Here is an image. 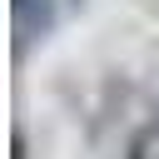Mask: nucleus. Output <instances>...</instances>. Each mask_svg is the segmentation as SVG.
I'll use <instances>...</instances> for the list:
<instances>
[{
    "instance_id": "obj_1",
    "label": "nucleus",
    "mask_w": 159,
    "mask_h": 159,
    "mask_svg": "<svg viewBox=\"0 0 159 159\" xmlns=\"http://www.w3.org/2000/svg\"><path fill=\"white\" fill-rule=\"evenodd\" d=\"M84 0H10V20H15V55H25L30 45L50 40Z\"/></svg>"
},
{
    "instance_id": "obj_2",
    "label": "nucleus",
    "mask_w": 159,
    "mask_h": 159,
    "mask_svg": "<svg viewBox=\"0 0 159 159\" xmlns=\"http://www.w3.org/2000/svg\"><path fill=\"white\" fill-rule=\"evenodd\" d=\"M129 159H159V119H154V124H144V129L134 134Z\"/></svg>"
}]
</instances>
